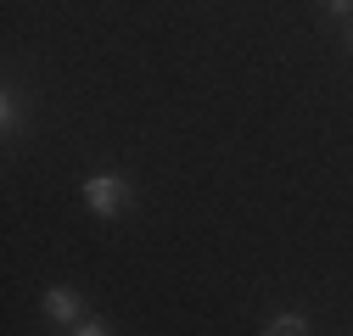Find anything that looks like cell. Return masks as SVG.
<instances>
[{
	"label": "cell",
	"instance_id": "1",
	"mask_svg": "<svg viewBox=\"0 0 353 336\" xmlns=\"http://www.w3.org/2000/svg\"><path fill=\"white\" fill-rule=\"evenodd\" d=\"M129 180H118V174H90L84 180V207H90L96 219H118L123 207H129Z\"/></svg>",
	"mask_w": 353,
	"mask_h": 336
},
{
	"label": "cell",
	"instance_id": "2",
	"mask_svg": "<svg viewBox=\"0 0 353 336\" xmlns=\"http://www.w3.org/2000/svg\"><path fill=\"white\" fill-rule=\"evenodd\" d=\"M46 314H51L57 325H79V319H90V314H84V297H79L73 286H51V291H46Z\"/></svg>",
	"mask_w": 353,
	"mask_h": 336
},
{
	"label": "cell",
	"instance_id": "3",
	"mask_svg": "<svg viewBox=\"0 0 353 336\" xmlns=\"http://www.w3.org/2000/svg\"><path fill=\"white\" fill-rule=\"evenodd\" d=\"M263 336H308V319H303V314H281V319H270Z\"/></svg>",
	"mask_w": 353,
	"mask_h": 336
},
{
	"label": "cell",
	"instance_id": "4",
	"mask_svg": "<svg viewBox=\"0 0 353 336\" xmlns=\"http://www.w3.org/2000/svg\"><path fill=\"white\" fill-rule=\"evenodd\" d=\"M0 129H6V135L17 129V96H12V90L0 96Z\"/></svg>",
	"mask_w": 353,
	"mask_h": 336
},
{
	"label": "cell",
	"instance_id": "5",
	"mask_svg": "<svg viewBox=\"0 0 353 336\" xmlns=\"http://www.w3.org/2000/svg\"><path fill=\"white\" fill-rule=\"evenodd\" d=\"M68 336H112L101 319H79V325H68Z\"/></svg>",
	"mask_w": 353,
	"mask_h": 336
},
{
	"label": "cell",
	"instance_id": "6",
	"mask_svg": "<svg viewBox=\"0 0 353 336\" xmlns=\"http://www.w3.org/2000/svg\"><path fill=\"white\" fill-rule=\"evenodd\" d=\"M320 6H325L331 17H353V0H320Z\"/></svg>",
	"mask_w": 353,
	"mask_h": 336
},
{
	"label": "cell",
	"instance_id": "7",
	"mask_svg": "<svg viewBox=\"0 0 353 336\" xmlns=\"http://www.w3.org/2000/svg\"><path fill=\"white\" fill-rule=\"evenodd\" d=\"M347 56H353V17H347Z\"/></svg>",
	"mask_w": 353,
	"mask_h": 336
}]
</instances>
